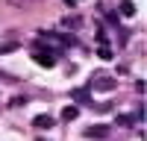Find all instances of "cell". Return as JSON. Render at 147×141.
Listing matches in <instances>:
<instances>
[{
	"label": "cell",
	"instance_id": "obj_1",
	"mask_svg": "<svg viewBox=\"0 0 147 141\" xmlns=\"http://www.w3.org/2000/svg\"><path fill=\"white\" fill-rule=\"evenodd\" d=\"M91 85H94L97 91H112V88L118 85V79H115V77H94Z\"/></svg>",
	"mask_w": 147,
	"mask_h": 141
},
{
	"label": "cell",
	"instance_id": "obj_2",
	"mask_svg": "<svg viewBox=\"0 0 147 141\" xmlns=\"http://www.w3.org/2000/svg\"><path fill=\"white\" fill-rule=\"evenodd\" d=\"M106 135H109V126L106 124H97V126L85 129V138H106Z\"/></svg>",
	"mask_w": 147,
	"mask_h": 141
},
{
	"label": "cell",
	"instance_id": "obj_3",
	"mask_svg": "<svg viewBox=\"0 0 147 141\" xmlns=\"http://www.w3.org/2000/svg\"><path fill=\"white\" fill-rule=\"evenodd\" d=\"M32 59H35L38 65H44V68H53V65H56V56H53V53H32Z\"/></svg>",
	"mask_w": 147,
	"mask_h": 141
},
{
	"label": "cell",
	"instance_id": "obj_4",
	"mask_svg": "<svg viewBox=\"0 0 147 141\" xmlns=\"http://www.w3.org/2000/svg\"><path fill=\"white\" fill-rule=\"evenodd\" d=\"M118 12H121V15H124V18H132V15H136V6H132V0H121Z\"/></svg>",
	"mask_w": 147,
	"mask_h": 141
},
{
	"label": "cell",
	"instance_id": "obj_5",
	"mask_svg": "<svg viewBox=\"0 0 147 141\" xmlns=\"http://www.w3.org/2000/svg\"><path fill=\"white\" fill-rule=\"evenodd\" d=\"M56 121H53V115H38V117H35V126H38V129H47V126H53Z\"/></svg>",
	"mask_w": 147,
	"mask_h": 141
},
{
	"label": "cell",
	"instance_id": "obj_6",
	"mask_svg": "<svg viewBox=\"0 0 147 141\" xmlns=\"http://www.w3.org/2000/svg\"><path fill=\"white\" fill-rule=\"evenodd\" d=\"M77 115H80L77 106H65L62 109V121H77Z\"/></svg>",
	"mask_w": 147,
	"mask_h": 141
},
{
	"label": "cell",
	"instance_id": "obj_7",
	"mask_svg": "<svg viewBox=\"0 0 147 141\" xmlns=\"http://www.w3.org/2000/svg\"><path fill=\"white\" fill-rule=\"evenodd\" d=\"M97 56H100V59H112V47H109V44H100V47H97Z\"/></svg>",
	"mask_w": 147,
	"mask_h": 141
},
{
	"label": "cell",
	"instance_id": "obj_8",
	"mask_svg": "<svg viewBox=\"0 0 147 141\" xmlns=\"http://www.w3.org/2000/svg\"><path fill=\"white\" fill-rule=\"evenodd\" d=\"M62 23H65V30H77V27H80V15H74V18H65Z\"/></svg>",
	"mask_w": 147,
	"mask_h": 141
},
{
	"label": "cell",
	"instance_id": "obj_9",
	"mask_svg": "<svg viewBox=\"0 0 147 141\" xmlns=\"http://www.w3.org/2000/svg\"><path fill=\"white\" fill-rule=\"evenodd\" d=\"M132 121H136L132 115H118V126H132Z\"/></svg>",
	"mask_w": 147,
	"mask_h": 141
},
{
	"label": "cell",
	"instance_id": "obj_10",
	"mask_svg": "<svg viewBox=\"0 0 147 141\" xmlns=\"http://www.w3.org/2000/svg\"><path fill=\"white\" fill-rule=\"evenodd\" d=\"M18 44H0V53H15Z\"/></svg>",
	"mask_w": 147,
	"mask_h": 141
},
{
	"label": "cell",
	"instance_id": "obj_11",
	"mask_svg": "<svg viewBox=\"0 0 147 141\" xmlns=\"http://www.w3.org/2000/svg\"><path fill=\"white\" fill-rule=\"evenodd\" d=\"M71 97H77V100H88V91H74Z\"/></svg>",
	"mask_w": 147,
	"mask_h": 141
},
{
	"label": "cell",
	"instance_id": "obj_12",
	"mask_svg": "<svg viewBox=\"0 0 147 141\" xmlns=\"http://www.w3.org/2000/svg\"><path fill=\"white\" fill-rule=\"evenodd\" d=\"M65 3H68V6H74V3H80V0H65Z\"/></svg>",
	"mask_w": 147,
	"mask_h": 141
}]
</instances>
